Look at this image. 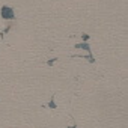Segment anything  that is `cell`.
<instances>
[{
	"label": "cell",
	"instance_id": "1",
	"mask_svg": "<svg viewBox=\"0 0 128 128\" xmlns=\"http://www.w3.org/2000/svg\"><path fill=\"white\" fill-rule=\"evenodd\" d=\"M2 17L5 20H14L15 18V12L11 6H3L2 8Z\"/></svg>",
	"mask_w": 128,
	"mask_h": 128
},
{
	"label": "cell",
	"instance_id": "4",
	"mask_svg": "<svg viewBox=\"0 0 128 128\" xmlns=\"http://www.w3.org/2000/svg\"><path fill=\"white\" fill-rule=\"evenodd\" d=\"M88 39H89V35H86V33H84V35H83V41H84V42H86V41H88Z\"/></svg>",
	"mask_w": 128,
	"mask_h": 128
},
{
	"label": "cell",
	"instance_id": "2",
	"mask_svg": "<svg viewBox=\"0 0 128 128\" xmlns=\"http://www.w3.org/2000/svg\"><path fill=\"white\" fill-rule=\"evenodd\" d=\"M76 48H82V50H86L88 53H92L90 50V45L88 42H82V44H76Z\"/></svg>",
	"mask_w": 128,
	"mask_h": 128
},
{
	"label": "cell",
	"instance_id": "3",
	"mask_svg": "<svg viewBox=\"0 0 128 128\" xmlns=\"http://www.w3.org/2000/svg\"><path fill=\"white\" fill-rule=\"evenodd\" d=\"M48 107H50V108H56V101H54V96H51V100H50V102H48Z\"/></svg>",
	"mask_w": 128,
	"mask_h": 128
}]
</instances>
